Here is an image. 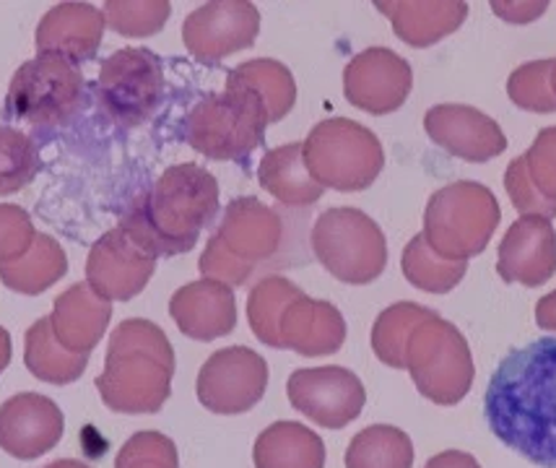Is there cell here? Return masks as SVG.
I'll return each mask as SVG.
<instances>
[{"label":"cell","instance_id":"ab89813d","mask_svg":"<svg viewBox=\"0 0 556 468\" xmlns=\"http://www.w3.org/2000/svg\"><path fill=\"white\" fill-rule=\"evenodd\" d=\"M505 190L509 201H513V206L520 211V216H546V219H554L556 216V206L546 203L544 198L535 193L531 180H528L526 167H522V156L507 164Z\"/></svg>","mask_w":556,"mask_h":468},{"label":"cell","instance_id":"44dd1931","mask_svg":"<svg viewBox=\"0 0 556 468\" xmlns=\"http://www.w3.org/2000/svg\"><path fill=\"white\" fill-rule=\"evenodd\" d=\"M169 315L182 336L193 341H216L235 331L237 302L227 283L216 279L190 281L169 300Z\"/></svg>","mask_w":556,"mask_h":468},{"label":"cell","instance_id":"8fae6325","mask_svg":"<svg viewBox=\"0 0 556 468\" xmlns=\"http://www.w3.org/2000/svg\"><path fill=\"white\" fill-rule=\"evenodd\" d=\"M97 94L115 123L134 128L154 115L164 94V63L154 50L112 52L97 76Z\"/></svg>","mask_w":556,"mask_h":468},{"label":"cell","instance_id":"4316f807","mask_svg":"<svg viewBox=\"0 0 556 468\" xmlns=\"http://www.w3.org/2000/svg\"><path fill=\"white\" fill-rule=\"evenodd\" d=\"M26 370L50 385H71L81 378L89 354H73L58 341L50 315L35 320L24 336Z\"/></svg>","mask_w":556,"mask_h":468},{"label":"cell","instance_id":"8992f818","mask_svg":"<svg viewBox=\"0 0 556 468\" xmlns=\"http://www.w3.org/2000/svg\"><path fill=\"white\" fill-rule=\"evenodd\" d=\"M502 208L486 186L458 180L440 188L424 208V240L442 258L468 261L481 255L500 227Z\"/></svg>","mask_w":556,"mask_h":468},{"label":"cell","instance_id":"ba28073f","mask_svg":"<svg viewBox=\"0 0 556 468\" xmlns=\"http://www.w3.org/2000/svg\"><path fill=\"white\" fill-rule=\"evenodd\" d=\"M84 107L86 81L78 65L52 52H37L13 74L3 117L35 128H61Z\"/></svg>","mask_w":556,"mask_h":468},{"label":"cell","instance_id":"3957f363","mask_svg":"<svg viewBox=\"0 0 556 468\" xmlns=\"http://www.w3.org/2000/svg\"><path fill=\"white\" fill-rule=\"evenodd\" d=\"M175 349L156 322L123 320L110 336L104 370L94 380L102 404L115 414H159L172 395Z\"/></svg>","mask_w":556,"mask_h":468},{"label":"cell","instance_id":"cb8c5ba5","mask_svg":"<svg viewBox=\"0 0 556 468\" xmlns=\"http://www.w3.org/2000/svg\"><path fill=\"white\" fill-rule=\"evenodd\" d=\"M52 331L73 354H91L112 320V302L94 294L89 283H73L52 305Z\"/></svg>","mask_w":556,"mask_h":468},{"label":"cell","instance_id":"f6af8a7d","mask_svg":"<svg viewBox=\"0 0 556 468\" xmlns=\"http://www.w3.org/2000/svg\"><path fill=\"white\" fill-rule=\"evenodd\" d=\"M45 468H91L89 464H84V460H73V458H61V460H52Z\"/></svg>","mask_w":556,"mask_h":468},{"label":"cell","instance_id":"bcb514c9","mask_svg":"<svg viewBox=\"0 0 556 468\" xmlns=\"http://www.w3.org/2000/svg\"><path fill=\"white\" fill-rule=\"evenodd\" d=\"M552 91H554V97H556V63H554V71H552Z\"/></svg>","mask_w":556,"mask_h":468},{"label":"cell","instance_id":"ac0fdd59","mask_svg":"<svg viewBox=\"0 0 556 468\" xmlns=\"http://www.w3.org/2000/svg\"><path fill=\"white\" fill-rule=\"evenodd\" d=\"M63 408L42 393H16L0 406V447L18 460H35L63 440Z\"/></svg>","mask_w":556,"mask_h":468},{"label":"cell","instance_id":"d6986e66","mask_svg":"<svg viewBox=\"0 0 556 468\" xmlns=\"http://www.w3.org/2000/svg\"><path fill=\"white\" fill-rule=\"evenodd\" d=\"M496 274L507 283L544 287L556 274V229L546 216H520L496 250Z\"/></svg>","mask_w":556,"mask_h":468},{"label":"cell","instance_id":"7c38bea8","mask_svg":"<svg viewBox=\"0 0 556 468\" xmlns=\"http://www.w3.org/2000/svg\"><path fill=\"white\" fill-rule=\"evenodd\" d=\"M268 388V362L248 346H227L203 362L195 393L208 412L235 417L257 406Z\"/></svg>","mask_w":556,"mask_h":468},{"label":"cell","instance_id":"ee69618b","mask_svg":"<svg viewBox=\"0 0 556 468\" xmlns=\"http://www.w3.org/2000/svg\"><path fill=\"white\" fill-rule=\"evenodd\" d=\"M11 354H13V346H11V333L5 331L3 326H0V375L5 372V367L11 365Z\"/></svg>","mask_w":556,"mask_h":468},{"label":"cell","instance_id":"e575fe53","mask_svg":"<svg viewBox=\"0 0 556 468\" xmlns=\"http://www.w3.org/2000/svg\"><path fill=\"white\" fill-rule=\"evenodd\" d=\"M172 5L167 0H110L104 3V18L112 31L123 37H154L169 22Z\"/></svg>","mask_w":556,"mask_h":468},{"label":"cell","instance_id":"4fadbf2b","mask_svg":"<svg viewBox=\"0 0 556 468\" xmlns=\"http://www.w3.org/2000/svg\"><path fill=\"white\" fill-rule=\"evenodd\" d=\"M289 404L326 430H343L367 404L362 380L346 367H304L287 382Z\"/></svg>","mask_w":556,"mask_h":468},{"label":"cell","instance_id":"8d00e7d4","mask_svg":"<svg viewBox=\"0 0 556 468\" xmlns=\"http://www.w3.org/2000/svg\"><path fill=\"white\" fill-rule=\"evenodd\" d=\"M115 468H180L175 440L167 434L146 430L125 440L115 458Z\"/></svg>","mask_w":556,"mask_h":468},{"label":"cell","instance_id":"7a4b0ae2","mask_svg":"<svg viewBox=\"0 0 556 468\" xmlns=\"http://www.w3.org/2000/svg\"><path fill=\"white\" fill-rule=\"evenodd\" d=\"M218 214V182L195 162L175 164L134 198L121 227L156 258L190 253Z\"/></svg>","mask_w":556,"mask_h":468},{"label":"cell","instance_id":"ffe728a7","mask_svg":"<svg viewBox=\"0 0 556 468\" xmlns=\"http://www.w3.org/2000/svg\"><path fill=\"white\" fill-rule=\"evenodd\" d=\"M346 344V320L328 300L300 294L278 318V349H291L302 357H330Z\"/></svg>","mask_w":556,"mask_h":468},{"label":"cell","instance_id":"52a82bcc","mask_svg":"<svg viewBox=\"0 0 556 468\" xmlns=\"http://www.w3.org/2000/svg\"><path fill=\"white\" fill-rule=\"evenodd\" d=\"M302 154L317 186L341 193H359L375 186L386 167L380 138L349 117L317 123L302 141Z\"/></svg>","mask_w":556,"mask_h":468},{"label":"cell","instance_id":"2e32d148","mask_svg":"<svg viewBox=\"0 0 556 468\" xmlns=\"http://www.w3.org/2000/svg\"><path fill=\"white\" fill-rule=\"evenodd\" d=\"M414 87V71L406 58L390 48H367L343 71V94L349 104L369 115H390L406 104Z\"/></svg>","mask_w":556,"mask_h":468},{"label":"cell","instance_id":"e0dca14e","mask_svg":"<svg viewBox=\"0 0 556 468\" xmlns=\"http://www.w3.org/2000/svg\"><path fill=\"white\" fill-rule=\"evenodd\" d=\"M424 130L450 156L471 164H484L507 149L500 123L471 104H434L424 115Z\"/></svg>","mask_w":556,"mask_h":468},{"label":"cell","instance_id":"6da1fadb","mask_svg":"<svg viewBox=\"0 0 556 468\" xmlns=\"http://www.w3.org/2000/svg\"><path fill=\"white\" fill-rule=\"evenodd\" d=\"M484 419L502 445L539 468H556V339L513 349L484 393Z\"/></svg>","mask_w":556,"mask_h":468},{"label":"cell","instance_id":"f35d334b","mask_svg":"<svg viewBox=\"0 0 556 468\" xmlns=\"http://www.w3.org/2000/svg\"><path fill=\"white\" fill-rule=\"evenodd\" d=\"M37 229L31 216L16 203H0V263L18 261L35 245Z\"/></svg>","mask_w":556,"mask_h":468},{"label":"cell","instance_id":"5bb4252c","mask_svg":"<svg viewBox=\"0 0 556 468\" xmlns=\"http://www.w3.org/2000/svg\"><path fill=\"white\" fill-rule=\"evenodd\" d=\"M261 31V11L248 0H211L185 18L182 42L201 63H218L224 58L253 48Z\"/></svg>","mask_w":556,"mask_h":468},{"label":"cell","instance_id":"74e56055","mask_svg":"<svg viewBox=\"0 0 556 468\" xmlns=\"http://www.w3.org/2000/svg\"><path fill=\"white\" fill-rule=\"evenodd\" d=\"M520 156L535 193L556 206V125L539 130L533 147Z\"/></svg>","mask_w":556,"mask_h":468},{"label":"cell","instance_id":"30bf717a","mask_svg":"<svg viewBox=\"0 0 556 468\" xmlns=\"http://www.w3.org/2000/svg\"><path fill=\"white\" fill-rule=\"evenodd\" d=\"M309 242L320 266L351 287L377 281L388 266L386 235L380 224L359 208H328L317 216Z\"/></svg>","mask_w":556,"mask_h":468},{"label":"cell","instance_id":"7402d4cb","mask_svg":"<svg viewBox=\"0 0 556 468\" xmlns=\"http://www.w3.org/2000/svg\"><path fill=\"white\" fill-rule=\"evenodd\" d=\"M104 26H108V18L97 5L58 3L39 22L35 45L39 52H52L78 65L97 55Z\"/></svg>","mask_w":556,"mask_h":468},{"label":"cell","instance_id":"d590c367","mask_svg":"<svg viewBox=\"0 0 556 468\" xmlns=\"http://www.w3.org/2000/svg\"><path fill=\"white\" fill-rule=\"evenodd\" d=\"M554 63V58H548V61H531L515 68L507 78L509 102L526 112H535V115L556 112V97L552 91Z\"/></svg>","mask_w":556,"mask_h":468},{"label":"cell","instance_id":"7bdbcfd3","mask_svg":"<svg viewBox=\"0 0 556 468\" xmlns=\"http://www.w3.org/2000/svg\"><path fill=\"white\" fill-rule=\"evenodd\" d=\"M535 322L544 331L556 333V289L539 300V305H535Z\"/></svg>","mask_w":556,"mask_h":468},{"label":"cell","instance_id":"9a60e30c","mask_svg":"<svg viewBox=\"0 0 556 468\" xmlns=\"http://www.w3.org/2000/svg\"><path fill=\"white\" fill-rule=\"evenodd\" d=\"M156 255L130 237L117 224L89 250L86 283L108 302H128L138 296L156 271Z\"/></svg>","mask_w":556,"mask_h":468},{"label":"cell","instance_id":"b9f144b4","mask_svg":"<svg viewBox=\"0 0 556 468\" xmlns=\"http://www.w3.org/2000/svg\"><path fill=\"white\" fill-rule=\"evenodd\" d=\"M424 468H481V464L471 456V453L445 451V453H437L434 458H429Z\"/></svg>","mask_w":556,"mask_h":468},{"label":"cell","instance_id":"60d3db41","mask_svg":"<svg viewBox=\"0 0 556 468\" xmlns=\"http://www.w3.org/2000/svg\"><path fill=\"white\" fill-rule=\"evenodd\" d=\"M546 9H548V3H500V0H494L492 3V11L496 13V16L505 18V22H515V24L533 22V18H539Z\"/></svg>","mask_w":556,"mask_h":468},{"label":"cell","instance_id":"1f68e13d","mask_svg":"<svg viewBox=\"0 0 556 468\" xmlns=\"http://www.w3.org/2000/svg\"><path fill=\"white\" fill-rule=\"evenodd\" d=\"M432 313L429 307L416 305V302H395L377 315L372 326V352L382 365L393 370H406L403 357H406L408 339L414 328Z\"/></svg>","mask_w":556,"mask_h":468},{"label":"cell","instance_id":"d6a6232c","mask_svg":"<svg viewBox=\"0 0 556 468\" xmlns=\"http://www.w3.org/2000/svg\"><path fill=\"white\" fill-rule=\"evenodd\" d=\"M300 294L302 289L294 281H289L287 276H263L250 289L248 320L257 341H263L270 349H278V318H281L283 307Z\"/></svg>","mask_w":556,"mask_h":468},{"label":"cell","instance_id":"83f0119b","mask_svg":"<svg viewBox=\"0 0 556 468\" xmlns=\"http://www.w3.org/2000/svg\"><path fill=\"white\" fill-rule=\"evenodd\" d=\"M68 274V255L55 237L37 232L35 245L18 261L0 263V281L11 292L37 296L55 287Z\"/></svg>","mask_w":556,"mask_h":468},{"label":"cell","instance_id":"836d02e7","mask_svg":"<svg viewBox=\"0 0 556 468\" xmlns=\"http://www.w3.org/2000/svg\"><path fill=\"white\" fill-rule=\"evenodd\" d=\"M42 169V156L31 136L11 125H0V195L29 188Z\"/></svg>","mask_w":556,"mask_h":468},{"label":"cell","instance_id":"5b68a950","mask_svg":"<svg viewBox=\"0 0 556 468\" xmlns=\"http://www.w3.org/2000/svg\"><path fill=\"white\" fill-rule=\"evenodd\" d=\"M268 125L266 104L253 91L227 84L224 91L203 97L188 112L182 136L201 156L214 162H240L263 147Z\"/></svg>","mask_w":556,"mask_h":468},{"label":"cell","instance_id":"484cf974","mask_svg":"<svg viewBox=\"0 0 556 468\" xmlns=\"http://www.w3.org/2000/svg\"><path fill=\"white\" fill-rule=\"evenodd\" d=\"M257 182L278 203L291 208L313 206L326 193V188L317 186L313 175L304 167L300 141L270 149L261 160V167H257Z\"/></svg>","mask_w":556,"mask_h":468},{"label":"cell","instance_id":"603a6c76","mask_svg":"<svg viewBox=\"0 0 556 468\" xmlns=\"http://www.w3.org/2000/svg\"><path fill=\"white\" fill-rule=\"evenodd\" d=\"M375 9L390 18L395 37L408 48H429L460 29L468 16L463 0H377Z\"/></svg>","mask_w":556,"mask_h":468},{"label":"cell","instance_id":"d4e9b609","mask_svg":"<svg viewBox=\"0 0 556 468\" xmlns=\"http://www.w3.org/2000/svg\"><path fill=\"white\" fill-rule=\"evenodd\" d=\"M255 468H326V445L320 434L300 421H274L257 434Z\"/></svg>","mask_w":556,"mask_h":468},{"label":"cell","instance_id":"f546056e","mask_svg":"<svg viewBox=\"0 0 556 468\" xmlns=\"http://www.w3.org/2000/svg\"><path fill=\"white\" fill-rule=\"evenodd\" d=\"M346 468H412L414 443L393 425H372L354 434L346 447Z\"/></svg>","mask_w":556,"mask_h":468},{"label":"cell","instance_id":"277c9868","mask_svg":"<svg viewBox=\"0 0 556 468\" xmlns=\"http://www.w3.org/2000/svg\"><path fill=\"white\" fill-rule=\"evenodd\" d=\"M283 245V219L276 208L253 195H240L224 208L222 224L211 235L198 271L227 287H242L257 266L274 261Z\"/></svg>","mask_w":556,"mask_h":468},{"label":"cell","instance_id":"4dcf8cb0","mask_svg":"<svg viewBox=\"0 0 556 468\" xmlns=\"http://www.w3.org/2000/svg\"><path fill=\"white\" fill-rule=\"evenodd\" d=\"M401 271L406 276L408 283L421 292L429 294H447L463 281L468 271V261H453L437 255L432 248L427 245L424 235H416L403 248Z\"/></svg>","mask_w":556,"mask_h":468},{"label":"cell","instance_id":"f1b7e54d","mask_svg":"<svg viewBox=\"0 0 556 468\" xmlns=\"http://www.w3.org/2000/svg\"><path fill=\"white\" fill-rule=\"evenodd\" d=\"M227 84L253 91L266 104L270 123L283 121L296 104L294 76H291L287 65L270 61V58H255V61L240 63L227 74Z\"/></svg>","mask_w":556,"mask_h":468},{"label":"cell","instance_id":"9c48e42d","mask_svg":"<svg viewBox=\"0 0 556 468\" xmlns=\"http://www.w3.org/2000/svg\"><path fill=\"white\" fill-rule=\"evenodd\" d=\"M403 365L424 399L437 406H455L466 399L476 378L471 344L458 326L429 313L408 339Z\"/></svg>","mask_w":556,"mask_h":468}]
</instances>
